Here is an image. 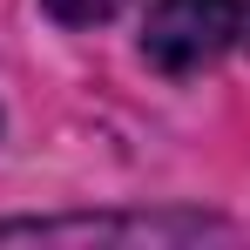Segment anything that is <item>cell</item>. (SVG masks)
I'll return each mask as SVG.
<instances>
[{"label": "cell", "instance_id": "6da1fadb", "mask_svg": "<svg viewBox=\"0 0 250 250\" xmlns=\"http://www.w3.org/2000/svg\"><path fill=\"white\" fill-rule=\"evenodd\" d=\"M230 47H250V0H156L149 7L142 54L163 75H196Z\"/></svg>", "mask_w": 250, "mask_h": 250}, {"label": "cell", "instance_id": "7a4b0ae2", "mask_svg": "<svg viewBox=\"0 0 250 250\" xmlns=\"http://www.w3.org/2000/svg\"><path fill=\"white\" fill-rule=\"evenodd\" d=\"M122 0H47V14L54 21H68V27H95V21H108Z\"/></svg>", "mask_w": 250, "mask_h": 250}]
</instances>
